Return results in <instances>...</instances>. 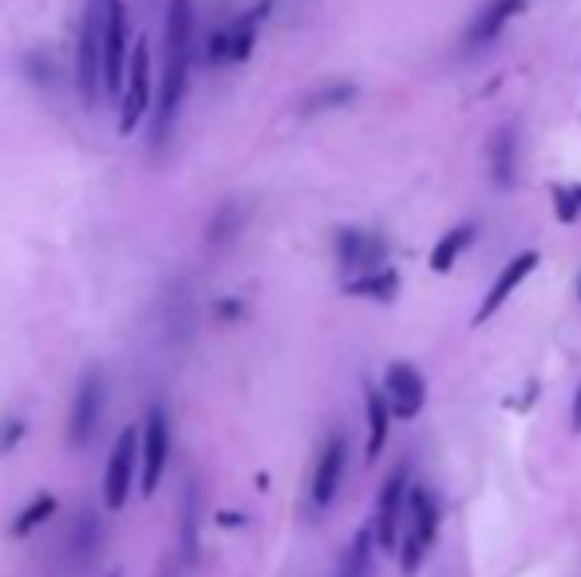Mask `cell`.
<instances>
[{"mask_svg":"<svg viewBox=\"0 0 581 577\" xmlns=\"http://www.w3.org/2000/svg\"><path fill=\"white\" fill-rule=\"evenodd\" d=\"M570 423H573V431H581V384H578V391H573V408H570Z\"/></svg>","mask_w":581,"mask_h":577,"instance_id":"cell-27","label":"cell"},{"mask_svg":"<svg viewBox=\"0 0 581 577\" xmlns=\"http://www.w3.org/2000/svg\"><path fill=\"white\" fill-rule=\"evenodd\" d=\"M487 158H491V178L499 190H511L518 178V131L514 123L494 127L491 143H487Z\"/></svg>","mask_w":581,"mask_h":577,"instance_id":"cell-16","label":"cell"},{"mask_svg":"<svg viewBox=\"0 0 581 577\" xmlns=\"http://www.w3.org/2000/svg\"><path fill=\"white\" fill-rule=\"evenodd\" d=\"M217 522H222V526H242V514H222Z\"/></svg>","mask_w":581,"mask_h":577,"instance_id":"cell-29","label":"cell"},{"mask_svg":"<svg viewBox=\"0 0 581 577\" xmlns=\"http://www.w3.org/2000/svg\"><path fill=\"white\" fill-rule=\"evenodd\" d=\"M103 12H108V0H88L83 4V20H79L76 84L88 108L103 91Z\"/></svg>","mask_w":581,"mask_h":577,"instance_id":"cell-3","label":"cell"},{"mask_svg":"<svg viewBox=\"0 0 581 577\" xmlns=\"http://www.w3.org/2000/svg\"><path fill=\"white\" fill-rule=\"evenodd\" d=\"M56 510H59V502L52 499V495H40V499H32L29 507L16 514V522H12V534H16V539H24V534H32V530L44 526L48 519H56Z\"/></svg>","mask_w":581,"mask_h":577,"instance_id":"cell-23","label":"cell"},{"mask_svg":"<svg viewBox=\"0 0 581 577\" xmlns=\"http://www.w3.org/2000/svg\"><path fill=\"white\" fill-rule=\"evenodd\" d=\"M217 313H222V317H237V313H242V304H237V301H222V304H217Z\"/></svg>","mask_w":581,"mask_h":577,"instance_id":"cell-28","label":"cell"},{"mask_svg":"<svg viewBox=\"0 0 581 577\" xmlns=\"http://www.w3.org/2000/svg\"><path fill=\"white\" fill-rule=\"evenodd\" d=\"M150 111V48L147 40H135L127 64V84H123V99H119V135H135L143 115Z\"/></svg>","mask_w":581,"mask_h":577,"instance_id":"cell-9","label":"cell"},{"mask_svg":"<svg viewBox=\"0 0 581 577\" xmlns=\"http://www.w3.org/2000/svg\"><path fill=\"white\" fill-rule=\"evenodd\" d=\"M407 495H412V479H407V467L392 470L380 487V499H376V514H372V534H376V546L380 550H400V530L407 522Z\"/></svg>","mask_w":581,"mask_h":577,"instance_id":"cell-5","label":"cell"},{"mask_svg":"<svg viewBox=\"0 0 581 577\" xmlns=\"http://www.w3.org/2000/svg\"><path fill=\"white\" fill-rule=\"evenodd\" d=\"M190 59H194V0H167V68L155 103V143H167L178 108L187 99Z\"/></svg>","mask_w":581,"mask_h":577,"instance_id":"cell-1","label":"cell"},{"mask_svg":"<svg viewBox=\"0 0 581 577\" xmlns=\"http://www.w3.org/2000/svg\"><path fill=\"white\" fill-rule=\"evenodd\" d=\"M372 546H376L372 526L356 530V539H353V546H348L345 562H340V574L336 577H372Z\"/></svg>","mask_w":581,"mask_h":577,"instance_id":"cell-22","label":"cell"},{"mask_svg":"<svg viewBox=\"0 0 581 577\" xmlns=\"http://www.w3.org/2000/svg\"><path fill=\"white\" fill-rule=\"evenodd\" d=\"M170 459V420L167 408L155 403L143 420V435H138V490L143 495H155L158 482H163V470H167Z\"/></svg>","mask_w":581,"mask_h":577,"instance_id":"cell-7","label":"cell"},{"mask_svg":"<svg viewBox=\"0 0 581 577\" xmlns=\"http://www.w3.org/2000/svg\"><path fill=\"white\" fill-rule=\"evenodd\" d=\"M242 222H246V214H242V206L237 202H226L222 210H217V218L210 222V242H230V237L242 230Z\"/></svg>","mask_w":581,"mask_h":577,"instance_id":"cell-24","label":"cell"},{"mask_svg":"<svg viewBox=\"0 0 581 577\" xmlns=\"http://www.w3.org/2000/svg\"><path fill=\"white\" fill-rule=\"evenodd\" d=\"M345 293L368 297V301H395V293H400V274H395L392 265L372 269V274H356L353 281H345Z\"/></svg>","mask_w":581,"mask_h":577,"instance_id":"cell-19","label":"cell"},{"mask_svg":"<svg viewBox=\"0 0 581 577\" xmlns=\"http://www.w3.org/2000/svg\"><path fill=\"white\" fill-rule=\"evenodd\" d=\"M365 411H368V447H365V459L376 463L380 459V451L388 443V428H392V403H388L384 388H365Z\"/></svg>","mask_w":581,"mask_h":577,"instance_id":"cell-17","label":"cell"},{"mask_svg":"<svg viewBox=\"0 0 581 577\" xmlns=\"http://www.w3.org/2000/svg\"><path fill=\"white\" fill-rule=\"evenodd\" d=\"M578 301H581V281H578Z\"/></svg>","mask_w":581,"mask_h":577,"instance_id":"cell-31","label":"cell"},{"mask_svg":"<svg viewBox=\"0 0 581 577\" xmlns=\"http://www.w3.org/2000/svg\"><path fill=\"white\" fill-rule=\"evenodd\" d=\"M550 198H554V218L562 225H573L581 218V202L578 195H573V187H550Z\"/></svg>","mask_w":581,"mask_h":577,"instance_id":"cell-25","label":"cell"},{"mask_svg":"<svg viewBox=\"0 0 581 577\" xmlns=\"http://www.w3.org/2000/svg\"><path fill=\"white\" fill-rule=\"evenodd\" d=\"M534 265H538V249H523V254H514L511 262L499 269V277H494V285L487 289L483 304L474 309V324H487L499 309H503L506 301H511L518 289H523V281L534 274Z\"/></svg>","mask_w":581,"mask_h":577,"instance_id":"cell-13","label":"cell"},{"mask_svg":"<svg viewBox=\"0 0 581 577\" xmlns=\"http://www.w3.org/2000/svg\"><path fill=\"white\" fill-rule=\"evenodd\" d=\"M404 539H400V569L404 577H415L420 566L427 562L435 546V534H439V502L427 487L412 482V495H407V522H404Z\"/></svg>","mask_w":581,"mask_h":577,"instance_id":"cell-2","label":"cell"},{"mask_svg":"<svg viewBox=\"0 0 581 577\" xmlns=\"http://www.w3.org/2000/svg\"><path fill=\"white\" fill-rule=\"evenodd\" d=\"M336 262L348 274H372L388 265V242L372 230H336Z\"/></svg>","mask_w":581,"mask_h":577,"instance_id":"cell-12","label":"cell"},{"mask_svg":"<svg viewBox=\"0 0 581 577\" xmlns=\"http://www.w3.org/2000/svg\"><path fill=\"white\" fill-rule=\"evenodd\" d=\"M24 420H4L0 423V455H9L12 447H16L20 440H24Z\"/></svg>","mask_w":581,"mask_h":577,"instance_id":"cell-26","label":"cell"},{"mask_svg":"<svg viewBox=\"0 0 581 577\" xmlns=\"http://www.w3.org/2000/svg\"><path fill=\"white\" fill-rule=\"evenodd\" d=\"M526 4H530V0H487L483 9L471 16V24H467L463 52H479V48H487V44H494V40L506 32V24H511Z\"/></svg>","mask_w":581,"mask_h":577,"instance_id":"cell-15","label":"cell"},{"mask_svg":"<svg viewBox=\"0 0 581 577\" xmlns=\"http://www.w3.org/2000/svg\"><path fill=\"white\" fill-rule=\"evenodd\" d=\"M135 470H138V431L123 428L115 447H111L108 470H103V502H108V510L127 507L131 487H135Z\"/></svg>","mask_w":581,"mask_h":577,"instance_id":"cell-10","label":"cell"},{"mask_svg":"<svg viewBox=\"0 0 581 577\" xmlns=\"http://www.w3.org/2000/svg\"><path fill=\"white\" fill-rule=\"evenodd\" d=\"M178 554L187 566L198 562V487L187 482L178 495Z\"/></svg>","mask_w":581,"mask_h":577,"instance_id":"cell-18","label":"cell"},{"mask_svg":"<svg viewBox=\"0 0 581 577\" xmlns=\"http://www.w3.org/2000/svg\"><path fill=\"white\" fill-rule=\"evenodd\" d=\"M384 396L392 403L395 420H415L427 403V380L420 376V368H412L407 360L388 364L384 373Z\"/></svg>","mask_w":581,"mask_h":577,"instance_id":"cell-11","label":"cell"},{"mask_svg":"<svg viewBox=\"0 0 581 577\" xmlns=\"http://www.w3.org/2000/svg\"><path fill=\"white\" fill-rule=\"evenodd\" d=\"M131 52H135V44H131L127 0H108V12H103V91L111 99H123Z\"/></svg>","mask_w":581,"mask_h":577,"instance_id":"cell-4","label":"cell"},{"mask_svg":"<svg viewBox=\"0 0 581 577\" xmlns=\"http://www.w3.org/2000/svg\"><path fill=\"white\" fill-rule=\"evenodd\" d=\"M103 403H108V380H103V368H99V364H91L88 373L79 376L76 400H71V415H68V443H71V451H83L91 440H96Z\"/></svg>","mask_w":581,"mask_h":577,"instance_id":"cell-6","label":"cell"},{"mask_svg":"<svg viewBox=\"0 0 581 577\" xmlns=\"http://www.w3.org/2000/svg\"><path fill=\"white\" fill-rule=\"evenodd\" d=\"M345 463H348L345 431H333L325 440V447H321V459H316V470H313V507L316 510L333 507L340 479H345Z\"/></svg>","mask_w":581,"mask_h":577,"instance_id":"cell-14","label":"cell"},{"mask_svg":"<svg viewBox=\"0 0 581 577\" xmlns=\"http://www.w3.org/2000/svg\"><path fill=\"white\" fill-rule=\"evenodd\" d=\"M353 99H356V84H348V79H333V84H321V88L309 91L301 111H305V115H321V111L348 108Z\"/></svg>","mask_w":581,"mask_h":577,"instance_id":"cell-21","label":"cell"},{"mask_svg":"<svg viewBox=\"0 0 581 577\" xmlns=\"http://www.w3.org/2000/svg\"><path fill=\"white\" fill-rule=\"evenodd\" d=\"M269 16V0H261L257 9L242 12L237 20H230L226 29H217L206 44V59L210 64H246L254 56V44H257V32H261V20Z\"/></svg>","mask_w":581,"mask_h":577,"instance_id":"cell-8","label":"cell"},{"mask_svg":"<svg viewBox=\"0 0 581 577\" xmlns=\"http://www.w3.org/2000/svg\"><path fill=\"white\" fill-rule=\"evenodd\" d=\"M471 242H474V225H455V230H447V234L439 237V242H435V249H432V269H435V274H451Z\"/></svg>","mask_w":581,"mask_h":577,"instance_id":"cell-20","label":"cell"},{"mask_svg":"<svg viewBox=\"0 0 581 577\" xmlns=\"http://www.w3.org/2000/svg\"><path fill=\"white\" fill-rule=\"evenodd\" d=\"M573 195H578V202H581V182H578V187H573Z\"/></svg>","mask_w":581,"mask_h":577,"instance_id":"cell-30","label":"cell"}]
</instances>
